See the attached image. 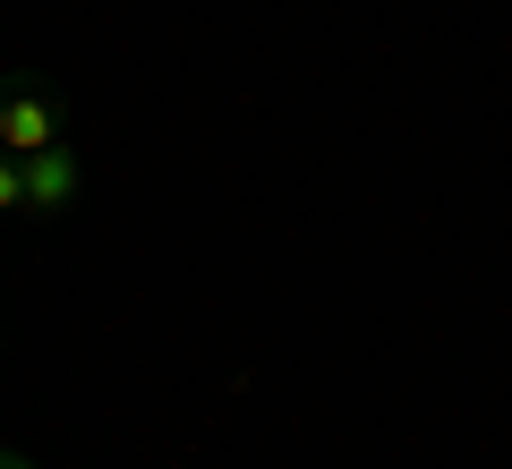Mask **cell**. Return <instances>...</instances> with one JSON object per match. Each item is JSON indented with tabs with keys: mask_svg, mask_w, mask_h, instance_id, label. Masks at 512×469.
I'll return each mask as SVG.
<instances>
[{
	"mask_svg": "<svg viewBox=\"0 0 512 469\" xmlns=\"http://www.w3.org/2000/svg\"><path fill=\"white\" fill-rule=\"evenodd\" d=\"M77 188H86V163H77L69 145H43V154H26V214H35V222L69 214Z\"/></svg>",
	"mask_w": 512,
	"mask_h": 469,
	"instance_id": "7a4b0ae2",
	"label": "cell"
},
{
	"mask_svg": "<svg viewBox=\"0 0 512 469\" xmlns=\"http://www.w3.org/2000/svg\"><path fill=\"white\" fill-rule=\"evenodd\" d=\"M0 214H26V163L0 154Z\"/></svg>",
	"mask_w": 512,
	"mask_h": 469,
	"instance_id": "3957f363",
	"label": "cell"
},
{
	"mask_svg": "<svg viewBox=\"0 0 512 469\" xmlns=\"http://www.w3.org/2000/svg\"><path fill=\"white\" fill-rule=\"evenodd\" d=\"M69 137V128H60V111L43 103V86L26 69H9V60H0V154H43V145H60Z\"/></svg>",
	"mask_w": 512,
	"mask_h": 469,
	"instance_id": "6da1fadb",
	"label": "cell"
},
{
	"mask_svg": "<svg viewBox=\"0 0 512 469\" xmlns=\"http://www.w3.org/2000/svg\"><path fill=\"white\" fill-rule=\"evenodd\" d=\"M0 469H35V461H26V452H0Z\"/></svg>",
	"mask_w": 512,
	"mask_h": 469,
	"instance_id": "277c9868",
	"label": "cell"
}]
</instances>
